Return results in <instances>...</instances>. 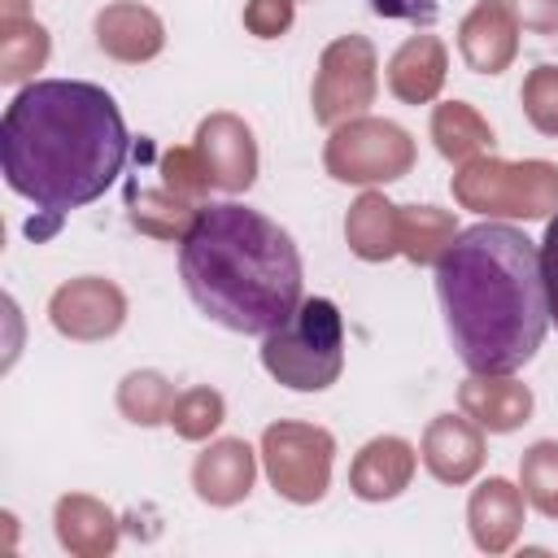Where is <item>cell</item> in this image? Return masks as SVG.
<instances>
[{
    "instance_id": "6da1fadb",
    "label": "cell",
    "mask_w": 558,
    "mask_h": 558,
    "mask_svg": "<svg viewBox=\"0 0 558 558\" xmlns=\"http://www.w3.org/2000/svg\"><path fill=\"white\" fill-rule=\"evenodd\" d=\"M131 135L118 100L83 78H35L0 118L4 183L48 214L78 209L122 174Z\"/></svg>"
},
{
    "instance_id": "7a4b0ae2",
    "label": "cell",
    "mask_w": 558,
    "mask_h": 558,
    "mask_svg": "<svg viewBox=\"0 0 558 558\" xmlns=\"http://www.w3.org/2000/svg\"><path fill=\"white\" fill-rule=\"evenodd\" d=\"M436 296L449 340L475 375L523 371L549 331L541 248L510 222L458 231L436 262Z\"/></svg>"
},
{
    "instance_id": "3957f363",
    "label": "cell",
    "mask_w": 558,
    "mask_h": 558,
    "mask_svg": "<svg viewBox=\"0 0 558 558\" xmlns=\"http://www.w3.org/2000/svg\"><path fill=\"white\" fill-rule=\"evenodd\" d=\"M179 275L196 310L240 336L283 327L305 301L292 235L235 201L201 205L196 222L179 240Z\"/></svg>"
},
{
    "instance_id": "277c9868",
    "label": "cell",
    "mask_w": 558,
    "mask_h": 558,
    "mask_svg": "<svg viewBox=\"0 0 558 558\" xmlns=\"http://www.w3.org/2000/svg\"><path fill=\"white\" fill-rule=\"evenodd\" d=\"M262 366L292 392H323L344 371V318L327 296H305L296 314L262 336Z\"/></svg>"
},
{
    "instance_id": "5b68a950",
    "label": "cell",
    "mask_w": 558,
    "mask_h": 558,
    "mask_svg": "<svg viewBox=\"0 0 558 558\" xmlns=\"http://www.w3.org/2000/svg\"><path fill=\"white\" fill-rule=\"evenodd\" d=\"M453 201L484 218H554L558 214V166L545 157L501 161L493 153L458 166Z\"/></svg>"
},
{
    "instance_id": "8992f818",
    "label": "cell",
    "mask_w": 558,
    "mask_h": 558,
    "mask_svg": "<svg viewBox=\"0 0 558 558\" xmlns=\"http://www.w3.org/2000/svg\"><path fill=\"white\" fill-rule=\"evenodd\" d=\"M414 140L405 126L388 122V118H349L340 126H331V140L323 144V170L336 183H357V187H375V183H397L414 170Z\"/></svg>"
},
{
    "instance_id": "52a82bcc",
    "label": "cell",
    "mask_w": 558,
    "mask_h": 558,
    "mask_svg": "<svg viewBox=\"0 0 558 558\" xmlns=\"http://www.w3.org/2000/svg\"><path fill=\"white\" fill-rule=\"evenodd\" d=\"M262 466L270 488L292 506H314L331 488V462H336V436L318 423L279 418L262 432Z\"/></svg>"
},
{
    "instance_id": "ba28073f",
    "label": "cell",
    "mask_w": 558,
    "mask_h": 558,
    "mask_svg": "<svg viewBox=\"0 0 558 558\" xmlns=\"http://www.w3.org/2000/svg\"><path fill=\"white\" fill-rule=\"evenodd\" d=\"M379 92V57L366 35H340L323 48L314 87H310V109L318 126H340L349 118H362L366 105H375Z\"/></svg>"
},
{
    "instance_id": "9c48e42d",
    "label": "cell",
    "mask_w": 558,
    "mask_h": 558,
    "mask_svg": "<svg viewBox=\"0 0 558 558\" xmlns=\"http://www.w3.org/2000/svg\"><path fill=\"white\" fill-rule=\"evenodd\" d=\"M48 323L78 344H96L122 331L126 323V292L105 275H78L65 279L48 296Z\"/></svg>"
},
{
    "instance_id": "30bf717a",
    "label": "cell",
    "mask_w": 558,
    "mask_h": 558,
    "mask_svg": "<svg viewBox=\"0 0 558 558\" xmlns=\"http://www.w3.org/2000/svg\"><path fill=\"white\" fill-rule=\"evenodd\" d=\"M214 179V192H248L253 179H257V140H253V126L227 109L201 118L196 126V144H192Z\"/></svg>"
},
{
    "instance_id": "8fae6325",
    "label": "cell",
    "mask_w": 558,
    "mask_h": 558,
    "mask_svg": "<svg viewBox=\"0 0 558 558\" xmlns=\"http://www.w3.org/2000/svg\"><path fill=\"white\" fill-rule=\"evenodd\" d=\"M253 480H257V453L248 440L240 436H222V440H209L196 462H192V488L205 506H240L248 493H253Z\"/></svg>"
},
{
    "instance_id": "7c38bea8",
    "label": "cell",
    "mask_w": 558,
    "mask_h": 558,
    "mask_svg": "<svg viewBox=\"0 0 558 558\" xmlns=\"http://www.w3.org/2000/svg\"><path fill=\"white\" fill-rule=\"evenodd\" d=\"M423 466L440 484H471L484 466V427L466 414H436L423 432Z\"/></svg>"
},
{
    "instance_id": "4fadbf2b",
    "label": "cell",
    "mask_w": 558,
    "mask_h": 558,
    "mask_svg": "<svg viewBox=\"0 0 558 558\" xmlns=\"http://www.w3.org/2000/svg\"><path fill=\"white\" fill-rule=\"evenodd\" d=\"M96 48L122 65H144L166 48V22L140 0H113L92 22Z\"/></svg>"
},
{
    "instance_id": "5bb4252c",
    "label": "cell",
    "mask_w": 558,
    "mask_h": 558,
    "mask_svg": "<svg viewBox=\"0 0 558 558\" xmlns=\"http://www.w3.org/2000/svg\"><path fill=\"white\" fill-rule=\"evenodd\" d=\"M458 52L475 74H501L519 57V22L501 0H475L458 26Z\"/></svg>"
},
{
    "instance_id": "9a60e30c",
    "label": "cell",
    "mask_w": 558,
    "mask_h": 558,
    "mask_svg": "<svg viewBox=\"0 0 558 558\" xmlns=\"http://www.w3.org/2000/svg\"><path fill=\"white\" fill-rule=\"evenodd\" d=\"M523 488L501 480V475H488L480 488H471V501H466V527H471V541L475 549L484 554H506L519 532H523Z\"/></svg>"
},
{
    "instance_id": "2e32d148",
    "label": "cell",
    "mask_w": 558,
    "mask_h": 558,
    "mask_svg": "<svg viewBox=\"0 0 558 558\" xmlns=\"http://www.w3.org/2000/svg\"><path fill=\"white\" fill-rule=\"evenodd\" d=\"M52 532H57V545L65 554H74V558H105V554L118 549L122 523H118V514L100 497L65 493L52 506Z\"/></svg>"
},
{
    "instance_id": "e0dca14e",
    "label": "cell",
    "mask_w": 558,
    "mask_h": 558,
    "mask_svg": "<svg viewBox=\"0 0 558 558\" xmlns=\"http://www.w3.org/2000/svg\"><path fill=\"white\" fill-rule=\"evenodd\" d=\"M414 466H418V453H414L410 440L375 436V440H366L357 449V458L349 466V488L362 501H392V497H401L410 488Z\"/></svg>"
},
{
    "instance_id": "ac0fdd59",
    "label": "cell",
    "mask_w": 558,
    "mask_h": 558,
    "mask_svg": "<svg viewBox=\"0 0 558 558\" xmlns=\"http://www.w3.org/2000/svg\"><path fill=\"white\" fill-rule=\"evenodd\" d=\"M458 405L466 418H475L484 432H514L532 418V388L519 384L514 375H466L458 384Z\"/></svg>"
},
{
    "instance_id": "d6986e66",
    "label": "cell",
    "mask_w": 558,
    "mask_h": 558,
    "mask_svg": "<svg viewBox=\"0 0 558 558\" xmlns=\"http://www.w3.org/2000/svg\"><path fill=\"white\" fill-rule=\"evenodd\" d=\"M449 74V48L436 35H410L388 57V92L401 105H432Z\"/></svg>"
},
{
    "instance_id": "ffe728a7",
    "label": "cell",
    "mask_w": 558,
    "mask_h": 558,
    "mask_svg": "<svg viewBox=\"0 0 558 558\" xmlns=\"http://www.w3.org/2000/svg\"><path fill=\"white\" fill-rule=\"evenodd\" d=\"M344 240H349V253L362 262L397 257L401 253V205H392L384 192L366 187L344 214Z\"/></svg>"
},
{
    "instance_id": "44dd1931",
    "label": "cell",
    "mask_w": 558,
    "mask_h": 558,
    "mask_svg": "<svg viewBox=\"0 0 558 558\" xmlns=\"http://www.w3.org/2000/svg\"><path fill=\"white\" fill-rule=\"evenodd\" d=\"M432 140H436V153L453 166H466V161L493 153V144H497L493 126L466 100H445L432 109Z\"/></svg>"
},
{
    "instance_id": "7402d4cb",
    "label": "cell",
    "mask_w": 558,
    "mask_h": 558,
    "mask_svg": "<svg viewBox=\"0 0 558 558\" xmlns=\"http://www.w3.org/2000/svg\"><path fill=\"white\" fill-rule=\"evenodd\" d=\"M196 214H201V205L170 192L166 183L161 187H135L131 183L126 187V218L135 231H144L153 240H183L187 227L196 222Z\"/></svg>"
},
{
    "instance_id": "603a6c76",
    "label": "cell",
    "mask_w": 558,
    "mask_h": 558,
    "mask_svg": "<svg viewBox=\"0 0 558 558\" xmlns=\"http://www.w3.org/2000/svg\"><path fill=\"white\" fill-rule=\"evenodd\" d=\"M52 52V35L44 22L26 17H0V83H26L35 78V70L48 65Z\"/></svg>"
},
{
    "instance_id": "cb8c5ba5",
    "label": "cell",
    "mask_w": 558,
    "mask_h": 558,
    "mask_svg": "<svg viewBox=\"0 0 558 558\" xmlns=\"http://www.w3.org/2000/svg\"><path fill=\"white\" fill-rule=\"evenodd\" d=\"M458 218L436 205H401V253L414 266H436L440 253L453 244Z\"/></svg>"
},
{
    "instance_id": "d4e9b609",
    "label": "cell",
    "mask_w": 558,
    "mask_h": 558,
    "mask_svg": "<svg viewBox=\"0 0 558 558\" xmlns=\"http://www.w3.org/2000/svg\"><path fill=\"white\" fill-rule=\"evenodd\" d=\"M174 397L179 392L161 371H131L118 384V414L135 427H157V423L170 418Z\"/></svg>"
},
{
    "instance_id": "484cf974",
    "label": "cell",
    "mask_w": 558,
    "mask_h": 558,
    "mask_svg": "<svg viewBox=\"0 0 558 558\" xmlns=\"http://www.w3.org/2000/svg\"><path fill=\"white\" fill-rule=\"evenodd\" d=\"M222 418H227L222 392L209 388V384H196V388H183V392L174 397L166 423L174 427L179 440H209V436L222 427Z\"/></svg>"
},
{
    "instance_id": "4316f807",
    "label": "cell",
    "mask_w": 558,
    "mask_h": 558,
    "mask_svg": "<svg viewBox=\"0 0 558 558\" xmlns=\"http://www.w3.org/2000/svg\"><path fill=\"white\" fill-rule=\"evenodd\" d=\"M519 488L527 506L545 519H558V440H536L519 462Z\"/></svg>"
},
{
    "instance_id": "83f0119b",
    "label": "cell",
    "mask_w": 558,
    "mask_h": 558,
    "mask_svg": "<svg viewBox=\"0 0 558 558\" xmlns=\"http://www.w3.org/2000/svg\"><path fill=\"white\" fill-rule=\"evenodd\" d=\"M519 100H523V118L541 135H558V65L527 70V78L519 87Z\"/></svg>"
},
{
    "instance_id": "f1b7e54d",
    "label": "cell",
    "mask_w": 558,
    "mask_h": 558,
    "mask_svg": "<svg viewBox=\"0 0 558 558\" xmlns=\"http://www.w3.org/2000/svg\"><path fill=\"white\" fill-rule=\"evenodd\" d=\"M161 183L170 192L196 201V205H205L209 192H214V179H209V170H205V161H201L196 148H166L161 153Z\"/></svg>"
},
{
    "instance_id": "f546056e",
    "label": "cell",
    "mask_w": 558,
    "mask_h": 558,
    "mask_svg": "<svg viewBox=\"0 0 558 558\" xmlns=\"http://www.w3.org/2000/svg\"><path fill=\"white\" fill-rule=\"evenodd\" d=\"M296 17V0H248L244 4V31L257 39H279L288 35Z\"/></svg>"
},
{
    "instance_id": "4dcf8cb0",
    "label": "cell",
    "mask_w": 558,
    "mask_h": 558,
    "mask_svg": "<svg viewBox=\"0 0 558 558\" xmlns=\"http://www.w3.org/2000/svg\"><path fill=\"white\" fill-rule=\"evenodd\" d=\"M519 31H532V35H558V0H501Z\"/></svg>"
},
{
    "instance_id": "1f68e13d",
    "label": "cell",
    "mask_w": 558,
    "mask_h": 558,
    "mask_svg": "<svg viewBox=\"0 0 558 558\" xmlns=\"http://www.w3.org/2000/svg\"><path fill=\"white\" fill-rule=\"evenodd\" d=\"M375 17H401V22H414V26H432L440 17V4L436 0H366Z\"/></svg>"
},
{
    "instance_id": "d6a6232c",
    "label": "cell",
    "mask_w": 558,
    "mask_h": 558,
    "mask_svg": "<svg viewBox=\"0 0 558 558\" xmlns=\"http://www.w3.org/2000/svg\"><path fill=\"white\" fill-rule=\"evenodd\" d=\"M541 270H545V296H549V323H558V214L545 222L541 240Z\"/></svg>"
},
{
    "instance_id": "836d02e7",
    "label": "cell",
    "mask_w": 558,
    "mask_h": 558,
    "mask_svg": "<svg viewBox=\"0 0 558 558\" xmlns=\"http://www.w3.org/2000/svg\"><path fill=\"white\" fill-rule=\"evenodd\" d=\"M26 0H0V17H26Z\"/></svg>"
}]
</instances>
